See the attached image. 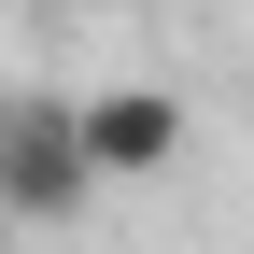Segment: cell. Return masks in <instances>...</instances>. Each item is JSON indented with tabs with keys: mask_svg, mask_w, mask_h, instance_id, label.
<instances>
[{
	"mask_svg": "<svg viewBox=\"0 0 254 254\" xmlns=\"http://www.w3.org/2000/svg\"><path fill=\"white\" fill-rule=\"evenodd\" d=\"M85 198H99L85 127H71V99H43V85H28V99H14V141H0V212H14V226H71Z\"/></svg>",
	"mask_w": 254,
	"mask_h": 254,
	"instance_id": "6da1fadb",
	"label": "cell"
},
{
	"mask_svg": "<svg viewBox=\"0 0 254 254\" xmlns=\"http://www.w3.org/2000/svg\"><path fill=\"white\" fill-rule=\"evenodd\" d=\"M85 14H141V0H85Z\"/></svg>",
	"mask_w": 254,
	"mask_h": 254,
	"instance_id": "3957f363",
	"label": "cell"
},
{
	"mask_svg": "<svg viewBox=\"0 0 254 254\" xmlns=\"http://www.w3.org/2000/svg\"><path fill=\"white\" fill-rule=\"evenodd\" d=\"M0 141H14V85H0Z\"/></svg>",
	"mask_w": 254,
	"mask_h": 254,
	"instance_id": "277c9868",
	"label": "cell"
},
{
	"mask_svg": "<svg viewBox=\"0 0 254 254\" xmlns=\"http://www.w3.org/2000/svg\"><path fill=\"white\" fill-rule=\"evenodd\" d=\"M71 127H85V170L99 184H155L184 155V99L170 85H99V99H71Z\"/></svg>",
	"mask_w": 254,
	"mask_h": 254,
	"instance_id": "7a4b0ae2",
	"label": "cell"
},
{
	"mask_svg": "<svg viewBox=\"0 0 254 254\" xmlns=\"http://www.w3.org/2000/svg\"><path fill=\"white\" fill-rule=\"evenodd\" d=\"M0 226H14V212H0Z\"/></svg>",
	"mask_w": 254,
	"mask_h": 254,
	"instance_id": "5b68a950",
	"label": "cell"
}]
</instances>
